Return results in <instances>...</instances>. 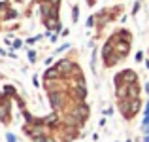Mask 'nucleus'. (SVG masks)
I'll return each mask as SVG.
<instances>
[{
	"instance_id": "obj_1",
	"label": "nucleus",
	"mask_w": 149,
	"mask_h": 142,
	"mask_svg": "<svg viewBox=\"0 0 149 142\" xmlns=\"http://www.w3.org/2000/svg\"><path fill=\"white\" fill-rule=\"evenodd\" d=\"M77 19H79V10L74 8V21H77Z\"/></svg>"
},
{
	"instance_id": "obj_2",
	"label": "nucleus",
	"mask_w": 149,
	"mask_h": 142,
	"mask_svg": "<svg viewBox=\"0 0 149 142\" xmlns=\"http://www.w3.org/2000/svg\"><path fill=\"white\" fill-rule=\"evenodd\" d=\"M28 59H30V61H34V59H36V53H34V51H30V53H28Z\"/></svg>"
},
{
	"instance_id": "obj_3",
	"label": "nucleus",
	"mask_w": 149,
	"mask_h": 142,
	"mask_svg": "<svg viewBox=\"0 0 149 142\" xmlns=\"http://www.w3.org/2000/svg\"><path fill=\"white\" fill-rule=\"evenodd\" d=\"M128 142H130V140H128Z\"/></svg>"
}]
</instances>
